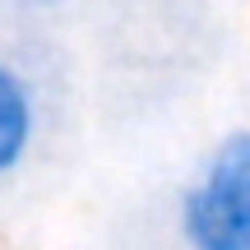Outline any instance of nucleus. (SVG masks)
I'll list each match as a JSON object with an SVG mask.
<instances>
[{
    "mask_svg": "<svg viewBox=\"0 0 250 250\" xmlns=\"http://www.w3.org/2000/svg\"><path fill=\"white\" fill-rule=\"evenodd\" d=\"M186 250H250V130H232L208 148L176 199Z\"/></svg>",
    "mask_w": 250,
    "mask_h": 250,
    "instance_id": "obj_1",
    "label": "nucleus"
},
{
    "mask_svg": "<svg viewBox=\"0 0 250 250\" xmlns=\"http://www.w3.org/2000/svg\"><path fill=\"white\" fill-rule=\"evenodd\" d=\"M37 139V98L33 83L0 56V181H9L28 162Z\"/></svg>",
    "mask_w": 250,
    "mask_h": 250,
    "instance_id": "obj_2",
    "label": "nucleus"
},
{
    "mask_svg": "<svg viewBox=\"0 0 250 250\" xmlns=\"http://www.w3.org/2000/svg\"><path fill=\"white\" fill-rule=\"evenodd\" d=\"M14 5H28V9H46V5H65V0H14Z\"/></svg>",
    "mask_w": 250,
    "mask_h": 250,
    "instance_id": "obj_3",
    "label": "nucleus"
}]
</instances>
